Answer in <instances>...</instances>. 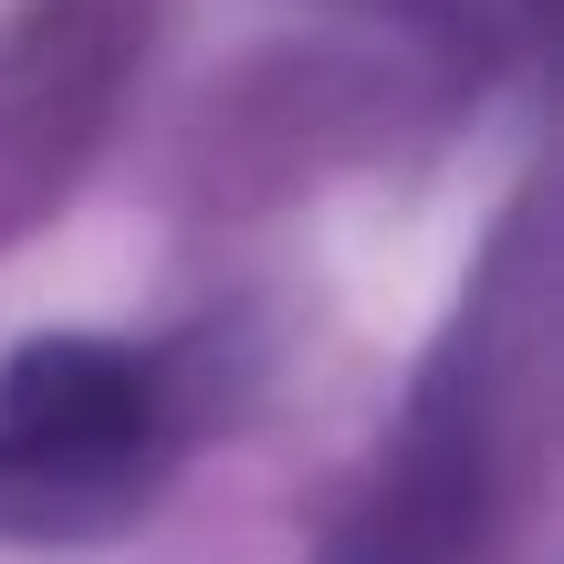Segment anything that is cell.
<instances>
[{
	"label": "cell",
	"mask_w": 564,
	"mask_h": 564,
	"mask_svg": "<svg viewBox=\"0 0 564 564\" xmlns=\"http://www.w3.org/2000/svg\"><path fill=\"white\" fill-rule=\"evenodd\" d=\"M491 74V21L470 0H324L282 42H262L209 116L220 188H303L345 158L449 126Z\"/></svg>",
	"instance_id": "cell-1"
},
{
	"label": "cell",
	"mask_w": 564,
	"mask_h": 564,
	"mask_svg": "<svg viewBox=\"0 0 564 564\" xmlns=\"http://www.w3.org/2000/svg\"><path fill=\"white\" fill-rule=\"evenodd\" d=\"M523 377H533V220L512 209L502 251L429 345L419 398L387 440L366 502L324 564H481L523 470Z\"/></svg>",
	"instance_id": "cell-2"
},
{
	"label": "cell",
	"mask_w": 564,
	"mask_h": 564,
	"mask_svg": "<svg viewBox=\"0 0 564 564\" xmlns=\"http://www.w3.org/2000/svg\"><path fill=\"white\" fill-rule=\"evenodd\" d=\"M220 366L199 345L42 335L0 366V533H116L199 440Z\"/></svg>",
	"instance_id": "cell-3"
},
{
	"label": "cell",
	"mask_w": 564,
	"mask_h": 564,
	"mask_svg": "<svg viewBox=\"0 0 564 564\" xmlns=\"http://www.w3.org/2000/svg\"><path fill=\"white\" fill-rule=\"evenodd\" d=\"M167 0H21L0 21V251L32 241L137 105Z\"/></svg>",
	"instance_id": "cell-4"
}]
</instances>
